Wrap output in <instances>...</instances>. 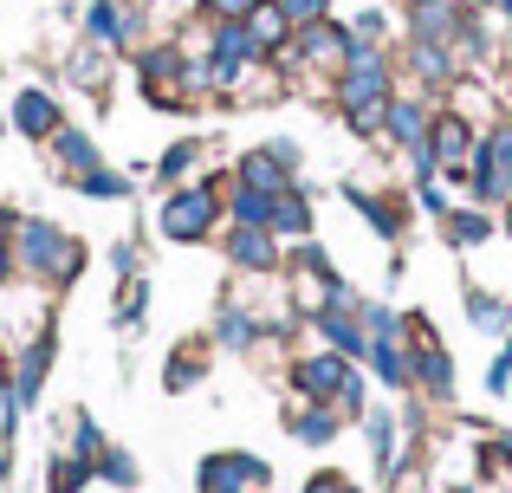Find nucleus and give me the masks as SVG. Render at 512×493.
<instances>
[{
    "label": "nucleus",
    "instance_id": "nucleus-1",
    "mask_svg": "<svg viewBox=\"0 0 512 493\" xmlns=\"http://www.w3.org/2000/svg\"><path fill=\"white\" fill-rule=\"evenodd\" d=\"M331 98H338L350 137H383L389 98H396V59H389L383 46H357V39H350V59H344L338 85H331Z\"/></svg>",
    "mask_w": 512,
    "mask_h": 493
},
{
    "label": "nucleus",
    "instance_id": "nucleus-2",
    "mask_svg": "<svg viewBox=\"0 0 512 493\" xmlns=\"http://www.w3.org/2000/svg\"><path fill=\"white\" fill-rule=\"evenodd\" d=\"M227 189H234V169H208V176L182 182V189H163V208H156V234L175 247H201L221 234L227 221Z\"/></svg>",
    "mask_w": 512,
    "mask_h": 493
},
{
    "label": "nucleus",
    "instance_id": "nucleus-3",
    "mask_svg": "<svg viewBox=\"0 0 512 493\" xmlns=\"http://www.w3.org/2000/svg\"><path fill=\"white\" fill-rule=\"evenodd\" d=\"M13 253H20V273L39 279V286H52V292L78 286V273H85V260H91L85 241L65 234L59 221H20V228H13Z\"/></svg>",
    "mask_w": 512,
    "mask_h": 493
},
{
    "label": "nucleus",
    "instance_id": "nucleus-4",
    "mask_svg": "<svg viewBox=\"0 0 512 493\" xmlns=\"http://www.w3.org/2000/svg\"><path fill=\"white\" fill-rule=\"evenodd\" d=\"M467 202L474 208H506L512 202V117H493L474 143L467 163Z\"/></svg>",
    "mask_w": 512,
    "mask_h": 493
},
{
    "label": "nucleus",
    "instance_id": "nucleus-5",
    "mask_svg": "<svg viewBox=\"0 0 512 493\" xmlns=\"http://www.w3.org/2000/svg\"><path fill=\"white\" fill-rule=\"evenodd\" d=\"M344 59H350V20H312V26H299L292 33V46L279 52V65L286 72H305V78H331L338 85V72H344Z\"/></svg>",
    "mask_w": 512,
    "mask_h": 493
},
{
    "label": "nucleus",
    "instance_id": "nucleus-6",
    "mask_svg": "<svg viewBox=\"0 0 512 493\" xmlns=\"http://www.w3.org/2000/svg\"><path fill=\"white\" fill-rule=\"evenodd\" d=\"M299 137H273V143H253V150L234 156V182L240 189H260V195H286L292 182H299Z\"/></svg>",
    "mask_w": 512,
    "mask_h": 493
},
{
    "label": "nucleus",
    "instance_id": "nucleus-7",
    "mask_svg": "<svg viewBox=\"0 0 512 493\" xmlns=\"http://www.w3.org/2000/svg\"><path fill=\"white\" fill-rule=\"evenodd\" d=\"M428 124H435L428 98H415V91H396V98H389L383 137L396 143V150H409V169H415V176H435V156H428Z\"/></svg>",
    "mask_w": 512,
    "mask_h": 493
},
{
    "label": "nucleus",
    "instance_id": "nucleus-8",
    "mask_svg": "<svg viewBox=\"0 0 512 493\" xmlns=\"http://www.w3.org/2000/svg\"><path fill=\"white\" fill-rule=\"evenodd\" d=\"M195 487L201 493H266L273 487V468L260 455H247V448H214V455H201Z\"/></svg>",
    "mask_w": 512,
    "mask_h": 493
},
{
    "label": "nucleus",
    "instance_id": "nucleus-9",
    "mask_svg": "<svg viewBox=\"0 0 512 493\" xmlns=\"http://www.w3.org/2000/svg\"><path fill=\"white\" fill-rule=\"evenodd\" d=\"M474 143H480V124H474V117H461L454 104H448V111H435V124H428V156H435V176L441 182H467Z\"/></svg>",
    "mask_w": 512,
    "mask_h": 493
},
{
    "label": "nucleus",
    "instance_id": "nucleus-10",
    "mask_svg": "<svg viewBox=\"0 0 512 493\" xmlns=\"http://www.w3.org/2000/svg\"><path fill=\"white\" fill-rule=\"evenodd\" d=\"M85 39L104 46V52H117V59H137L143 7H137V0H91V7H85Z\"/></svg>",
    "mask_w": 512,
    "mask_h": 493
},
{
    "label": "nucleus",
    "instance_id": "nucleus-11",
    "mask_svg": "<svg viewBox=\"0 0 512 493\" xmlns=\"http://www.w3.org/2000/svg\"><path fill=\"white\" fill-rule=\"evenodd\" d=\"M350 357H338V351H325V344H318V351H305V357H292V390H299V403H338L344 396V383H350Z\"/></svg>",
    "mask_w": 512,
    "mask_h": 493
},
{
    "label": "nucleus",
    "instance_id": "nucleus-12",
    "mask_svg": "<svg viewBox=\"0 0 512 493\" xmlns=\"http://www.w3.org/2000/svg\"><path fill=\"white\" fill-rule=\"evenodd\" d=\"M221 253L234 273H253V279H273L286 266V241L273 228H227L221 234Z\"/></svg>",
    "mask_w": 512,
    "mask_h": 493
},
{
    "label": "nucleus",
    "instance_id": "nucleus-13",
    "mask_svg": "<svg viewBox=\"0 0 512 493\" xmlns=\"http://www.w3.org/2000/svg\"><path fill=\"white\" fill-rule=\"evenodd\" d=\"M402 65H409V78L422 91H454V78L467 72L448 39H402Z\"/></svg>",
    "mask_w": 512,
    "mask_h": 493
},
{
    "label": "nucleus",
    "instance_id": "nucleus-14",
    "mask_svg": "<svg viewBox=\"0 0 512 493\" xmlns=\"http://www.w3.org/2000/svg\"><path fill=\"white\" fill-rule=\"evenodd\" d=\"M7 124L20 130L26 143H52V137L65 130V104L52 98L46 85H20V91H13V111H7Z\"/></svg>",
    "mask_w": 512,
    "mask_h": 493
},
{
    "label": "nucleus",
    "instance_id": "nucleus-15",
    "mask_svg": "<svg viewBox=\"0 0 512 493\" xmlns=\"http://www.w3.org/2000/svg\"><path fill=\"white\" fill-rule=\"evenodd\" d=\"M344 202L350 208H357V215L363 221H370V234H376V241H402V234H409V195H402V189H389V195H370V189H357V182H344Z\"/></svg>",
    "mask_w": 512,
    "mask_h": 493
},
{
    "label": "nucleus",
    "instance_id": "nucleus-16",
    "mask_svg": "<svg viewBox=\"0 0 512 493\" xmlns=\"http://www.w3.org/2000/svg\"><path fill=\"white\" fill-rule=\"evenodd\" d=\"M52 357H59V338H52V331H33V338H26V351L13 357V383H7V390H13V403H20V409H33V403H39Z\"/></svg>",
    "mask_w": 512,
    "mask_h": 493
},
{
    "label": "nucleus",
    "instance_id": "nucleus-17",
    "mask_svg": "<svg viewBox=\"0 0 512 493\" xmlns=\"http://www.w3.org/2000/svg\"><path fill=\"white\" fill-rule=\"evenodd\" d=\"M409 390H422L428 403H454V357H448V344H409Z\"/></svg>",
    "mask_w": 512,
    "mask_h": 493
},
{
    "label": "nucleus",
    "instance_id": "nucleus-18",
    "mask_svg": "<svg viewBox=\"0 0 512 493\" xmlns=\"http://www.w3.org/2000/svg\"><path fill=\"white\" fill-rule=\"evenodd\" d=\"M260 338H266V318L253 312V305H240V292H227L221 312H214V344H221V351H253Z\"/></svg>",
    "mask_w": 512,
    "mask_h": 493
},
{
    "label": "nucleus",
    "instance_id": "nucleus-19",
    "mask_svg": "<svg viewBox=\"0 0 512 493\" xmlns=\"http://www.w3.org/2000/svg\"><path fill=\"white\" fill-rule=\"evenodd\" d=\"M46 150H52V169H59L65 189H72L85 169H98V163H104V156H98V137H91V130H78V124H65L59 137L46 143Z\"/></svg>",
    "mask_w": 512,
    "mask_h": 493
},
{
    "label": "nucleus",
    "instance_id": "nucleus-20",
    "mask_svg": "<svg viewBox=\"0 0 512 493\" xmlns=\"http://www.w3.org/2000/svg\"><path fill=\"white\" fill-rule=\"evenodd\" d=\"M493 234H500L493 208H474V202H461V208H448V215H441V241H448L454 253H474V247H487Z\"/></svg>",
    "mask_w": 512,
    "mask_h": 493
},
{
    "label": "nucleus",
    "instance_id": "nucleus-21",
    "mask_svg": "<svg viewBox=\"0 0 512 493\" xmlns=\"http://www.w3.org/2000/svg\"><path fill=\"white\" fill-rule=\"evenodd\" d=\"M286 429H292V442H299V448H331V442H338V429H344V416H338V403H292L286 409Z\"/></svg>",
    "mask_w": 512,
    "mask_h": 493
},
{
    "label": "nucleus",
    "instance_id": "nucleus-22",
    "mask_svg": "<svg viewBox=\"0 0 512 493\" xmlns=\"http://www.w3.org/2000/svg\"><path fill=\"white\" fill-rule=\"evenodd\" d=\"M312 331H318V344H325V351L350 357V364H363V357H370V331L357 325V312H338V305H331V312L312 318Z\"/></svg>",
    "mask_w": 512,
    "mask_h": 493
},
{
    "label": "nucleus",
    "instance_id": "nucleus-23",
    "mask_svg": "<svg viewBox=\"0 0 512 493\" xmlns=\"http://www.w3.org/2000/svg\"><path fill=\"white\" fill-rule=\"evenodd\" d=\"M273 234H279L286 247H292V241H312V234H318V228H312V195H305L299 182H292L286 195H273Z\"/></svg>",
    "mask_w": 512,
    "mask_h": 493
},
{
    "label": "nucleus",
    "instance_id": "nucleus-24",
    "mask_svg": "<svg viewBox=\"0 0 512 493\" xmlns=\"http://www.w3.org/2000/svg\"><path fill=\"white\" fill-rule=\"evenodd\" d=\"M370 377L383 383V390H409V344H402V331L396 338H370Z\"/></svg>",
    "mask_w": 512,
    "mask_h": 493
},
{
    "label": "nucleus",
    "instance_id": "nucleus-25",
    "mask_svg": "<svg viewBox=\"0 0 512 493\" xmlns=\"http://www.w3.org/2000/svg\"><path fill=\"white\" fill-rule=\"evenodd\" d=\"M247 33H253V46H260L266 59H279V52L292 46V33H299V26L279 13V0H260V7L247 13Z\"/></svg>",
    "mask_w": 512,
    "mask_h": 493
},
{
    "label": "nucleus",
    "instance_id": "nucleus-26",
    "mask_svg": "<svg viewBox=\"0 0 512 493\" xmlns=\"http://www.w3.org/2000/svg\"><path fill=\"white\" fill-rule=\"evenodd\" d=\"M201 150H208V143H201L195 130H188V137H175L169 150L156 156V189H182V182L201 169Z\"/></svg>",
    "mask_w": 512,
    "mask_h": 493
},
{
    "label": "nucleus",
    "instance_id": "nucleus-27",
    "mask_svg": "<svg viewBox=\"0 0 512 493\" xmlns=\"http://www.w3.org/2000/svg\"><path fill=\"white\" fill-rule=\"evenodd\" d=\"M461 305H467V318H474V331H487V338H506L512 331V305L493 286H467Z\"/></svg>",
    "mask_w": 512,
    "mask_h": 493
},
{
    "label": "nucleus",
    "instance_id": "nucleus-28",
    "mask_svg": "<svg viewBox=\"0 0 512 493\" xmlns=\"http://www.w3.org/2000/svg\"><path fill=\"white\" fill-rule=\"evenodd\" d=\"M208 364H214V351H208V344H201V338H182V344L169 351L163 383H169V390H195V383L208 377Z\"/></svg>",
    "mask_w": 512,
    "mask_h": 493
},
{
    "label": "nucleus",
    "instance_id": "nucleus-29",
    "mask_svg": "<svg viewBox=\"0 0 512 493\" xmlns=\"http://www.w3.org/2000/svg\"><path fill=\"white\" fill-rule=\"evenodd\" d=\"M363 435H370V461H376V474L389 481V468H396V416H389L383 403H370V409H363Z\"/></svg>",
    "mask_w": 512,
    "mask_h": 493
},
{
    "label": "nucleus",
    "instance_id": "nucleus-30",
    "mask_svg": "<svg viewBox=\"0 0 512 493\" xmlns=\"http://www.w3.org/2000/svg\"><path fill=\"white\" fill-rule=\"evenodd\" d=\"M454 26H461V7H454V0L409 7V39H448V46H454Z\"/></svg>",
    "mask_w": 512,
    "mask_h": 493
},
{
    "label": "nucleus",
    "instance_id": "nucleus-31",
    "mask_svg": "<svg viewBox=\"0 0 512 493\" xmlns=\"http://www.w3.org/2000/svg\"><path fill=\"white\" fill-rule=\"evenodd\" d=\"M72 189H78V195H91V202H130V195H137V182H130L124 169L98 163V169H85V176H78Z\"/></svg>",
    "mask_w": 512,
    "mask_h": 493
},
{
    "label": "nucleus",
    "instance_id": "nucleus-32",
    "mask_svg": "<svg viewBox=\"0 0 512 493\" xmlns=\"http://www.w3.org/2000/svg\"><path fill=\"white\" fill-rule=\"evenodd\" d=\"M227 221L234 228H273V195H260V189H227Z\"/></svg>",
    "mask_w": 512,
    "mask_h": 493
},
{
    "label": "nucleus",
    "instance_id": "nucleus-33",
    "mask_svg": "<svg viewBox=\"0 0 512 493\" xmlns=\"http://www.w3.org/2000/svg\"><path fill=\"white\" fill-rule=\"evenodd\" d=\"M111 59H117V52H104V46H91V39H85V46L72 52V65H65V72H72L78 91H104V78H111Z\"/></svg>",
    "mask_w": 512,
    "mask_h": 493
},
{
    "label": "nucleus",
    "instance_id": "nucleus-34",
    "mask_svg": "<svg viewBox=\"0 0 512 493\" xmlns=\"http://www.w3.org/2000/svg\"><path fill=\"white\" fill-rule=\"evenodd\" d=\"M143 312H150V279L130 273V279H124V292H117V305H111V325H117V331H137V325H143Z\"/></svg>",
    "mask_w": 512,
    "mask_h": 493
},
{
    "label": "nucleus",
    "instance_id": "nucleus-35",
    "mask_svg": "<svg viewBox=\"0 0 512 493\" xmlns=\"http://www.w3.org/2000/svg\"><path fill=\"white\" fill-rule=\"evenodd\" d=\"M85 481H98V468H91V461H78L72 448H59V455H52V468H46V487L52 493H78Z\"/></svg>",
    "mask_w": 512,
    "mask_h": 493
},
{
    "label": "nucleus",
    "instance_id": "nucleus-36",
    "mask_svg": "<svg viewBox=\"0 0 512 493\" xmlns=\"http://www.w3.org/2000/svg\"><path fill=\"white\" fill-rule=\"evenodd\" d=\"M357 325L370 331V338H396L402 318H396V305H383V299H357Z\"/></svg>",
    "mask_w": 512,
    "mask_h": 493
},
{
    "label": "nucleus",
    "instance_id": "nucleus-37",
    "mask_svg": "<svg viewBox=\"0 0 512 493\" xmlns=\"http://www.w3.org/2000/svg\"><path fill=\"white\" fill-rule=\"evenodd\" d=\"M415 208H422V215H448V208H454V195H448V182H441V176H415Z\"/></svg>",
    "mask_w": 512,
    "mask_h": 493
},
{
    "label": "nucleus",
    "instance_id": "nucleus-38",
    "mask_svg": "<svg viewBox=\"0 0 512 493\" xmlns=\"http://www.w3.org/2000/svg\"><path fill=\"white\" fill-rule=\"evenodd\" d=\"M350 39H357V46H389V13L383 7H363L357 20H350Z\"/></svg>",
    "mask_w": 512,
    "mask_h": 493
},
{
    "label": "nucleus",
    "instance_id": "nucleus-39",
    "mask_svg": "<svg viewBox=\"0 0 512 493\" xmlns=\"http://www.w3.org/2000/svg\"><path fill=\"white\" fill-rule=\"evenodd\" d=\"M506 390H512V331L500 338V351L487 364V396H506Z\"/></svg>",
    "mask_w": 512,
    "mask_h": 493
},
{
    "label": "nucleus",
    "instance_id": "nucleus-40",
    "mask_svg": "<svg viewBox=\"0 0 512 493\" xmlns=\"http://www.w3.org/2000/svg\"><path fill=\"white\" fill-rule=\"evenodd\" d=\"M98 474H104V481H117V487H137V461H130L124 448H104V455H98Z\"/></svg>",
    "mask_w": 512,
    "mask_h": 493
},
{
    "label": "nucleus",
    "instance_id": "nucleus-41",
    "mask_svg": "<svg viewBox=\"0 0 512 493\" xmlns=\"http://www.w3.org/2000/svg\"><path fill=\"white\" fill-rule=\"evenodd\" d=\"M253 7H260V0H195L201 20H247Z\"/></svg>",
    "mask_w": 512,
    "mask_h": 493
},
{
    "label": "nucleus",
    "instance_id": "nucleus-42",
    "mask_svg": "<svg viewBox=\"0 0 512 493\" xmlns=\"http://www.w3.org/2000/svg\"><path fill=\"white\" fill-rule=\"evenodd\" d=\"M279 13H286L292 26H312V20H325V13H331V0H279Z\"/></svg>",
    "mask_w": 512,
    "mask_h": 493
},
{
    "label": "nucleus",
    "instance_id": "nucleus-43",
    "mask_svg": "<svg viewBox=\"0 0 512 493\" xmlns=\"http://www.w3.org/2000/svg\"><path fill=\"white\" fill-rule=\"evenodd\" d=\"M305 493H363V487L350 481V474H338V468H325V474H312V481H305Z\"/></svg>",
    "mask_w": 512,
    "mask_h": 493
},
{
    "label": "nucleus",
    "instance_id": "nucleus-44",
    "mask_svg": "<svg viewBox=\"0 0 512 493\" xmlns=\"http://www.w3.org/2000/svg\"><path fill=\"white\" fill-rule=\"evenodd\" d=\"M20 279V253H13V234H0V286Z\"/></svg>",
    "mask_w": 512,
    "mask_h": 493
},
{
    "label": "nucleus",
    "instance_id": "nucleus-45",
    "mask_svg": "<svg viewBox=\"0 0 512 493\" xmlns=\"http://www.w3.org/2000/svg\"><path fill=\"white\" fill-rule=\"evenodd\" d=\"M111 266H117V279H130V273H137V247L117 241V247H111Z\"/></svg>",
    "mask_w": 512,
    "mask_h": 493
},
{
    "label": "nucleus",
    "instance_id": "nucleus-46",
    "mask_svg": "<svg viewBox=\"0 0 512 493\" xmlns=\"http://www.w3.org/2000/svg\"><path fill=\"white\" fill-rule=\"evenodd\" d=\"M454 7H467V13H493V0H454Z\"/></svg>",
    "mask_w": 512,
    "mask_h": 493
},
{
    "label": "nucleus",
    "instance_id": "nucleus-47",
    "mask_svg": "<svg viewBox=\"0 0 512 493\" xmlns=\"http://www.w3.org/2000/svg\"><path fill=\"white\" fill-rule=\"evenodd\" d=\"M500 234H506V241H512V202H506V215H500Z\"/></svg>",
    "mask_w": 512,
    "mask_h": 493
},
{
    "label": "nucleus",
    "instance_id": "nucleus-48",
    "mask_svg": "<svg viewBox=\"0 0 512 493\" xmlns=\"http://www.w3.org/2000/svg\"><path fill=\"white\" fill-rule=\"evenodd\" d=\"M500 91H506V104H512V65H506V78H500Z\"/></svg>",
    "mask_w": 512,
    "mask_h": 493
},
{
    "label": "nucleus",
    "instance_id": "nucleus-49",
    "mask_svg": "<svg viewBox=\"0 0 512 493\" xmlns=\"http://www.w3.org/2000/svg\"><path fill=\"white\" fill-rule=\"evenodd\" d=\"M0 481H7V448H0Z\"/></svg>",
    "mask_w": 512,
    "mask_h": 493
},
{
    "label": "nucleus",
    "instance_id": "nucleus-50",
    "mask_svg": "<svg viewBox=\"0 0 512 493\" xmlns=\"http://www.w3.org/2000/svg\"><path fill=\"white\" fill-rule=\"evenodd\" d=\"M0 137H7V117H0Z\"/></svg>",
    "mask_w": 512,
    "mask_h": 493
},
{
    "label": "nucleus",
    "instance_id": "nucleus-51",
    "mask_svg": "<svg viewBox=\"0 0 512 493\" xmlns=\"http://www.w3.org/2000/svg\"><path fill=\"white\" fill-rule=\"evenodd\" d=\"M409 7H428V0H409Z\"/></svg>",
    "mask_w": 512,
    "mask_h": 493
},
{
    "label": "nucleus",
    "instance_id": "nucleus-52",
    "mask_svg": "<svg viewBox=\"0 0 512 493\" xmlns=\"http://www.w3.org/2000/svg\"><path fill=\"white\" fill-rule=\"evenodd\" d=\"M454 493H474V487H454Z\"/></svg>",
    "mask_w": 512,
    "mask_h": 493
}]
</instances>
